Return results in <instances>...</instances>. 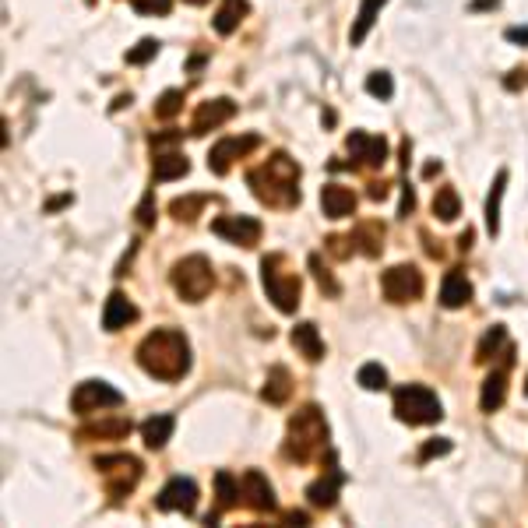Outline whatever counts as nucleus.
<instances>
[{
  "label": "nucleus",
  "mask_w": 528,
  "mask_h": 528,
  "mask_svg": "<svg viewBox=\"0 0 528 528\" xmlns=\"http://www.w3.org/2000/svg\"><path fill=\"white\" fill-rule=\"evenodd\" d=\"M469 299H472L469 275H465L462 268H451V272L444 275V282H440V303H444L448 310H458V306H465Z\"/></svg>",
  "instance_id": "nucleus-18"
},
{
  "label": "nucleus",
  "mask_w": 528,
  "mask_h": 528,
  "mask_svg": "<svg viewBox=\"0 0 528 528\" xmlns=\"http://www.w3.org/2000/svg\"><path fill=\"white\" fill-rule=\"evenodd\" d=\"M212 233L230 239L236 247H254V243H261L264 226H261L254 215H219V219L212 222Z\"/></svg>",
  "instance_id": "nucleus-11"
},
{
  "label": "nucleus",
  "mask_w": 528,
  "mask_h": 528,
  "mask_svg": "<svg viewBox=\"0 0 528 528\" xmlns=\"http://www.w3.org/2000/svg\"><path fill=\"white\" fill-rule=\"evenodd\" d=\"M138 222L141 226H155V194L148 190L145 197H141V205H138Z\"/></svg>",
  "instance_id": "nucleus-40"
},
{
  "label": "nucleus",
  "mask_w": 528,
  "mask_h": 528,
  "mask_svg": "<svg viewBox=\"0 0 528 528\" xmlns=\"http://www.w3.org/2000/svg\"><path fill=\"white\" fill-rule=\"evenodd\" d=\"M205 201H208V197H201V194H194V197H173V201H170V215L180 219V222H194V219L201 215Z\"/></svg>",
  "instance_id": "nucleus-33"
},
{
  "label": "nucleus",
  "mask_w": 528,
  "mask_h": 528,
  "mask_svg": "<svg viewBox=\"0 0 528 528\" xmlns=\"http://www.w3.org/2000/svg\"><path fill=\"white\" fill-rule=\"evenodd\" d=\"M170 282L180 299L187 303H201L205 296L212 293L215 286V272H212V261L205 254H190V257H180L170 272Z\"/></svg>",
  "instance_id": "nucleus-5"
},
{
  "label": "nucleus",
  "mask_w": 528,
  "mask_h": 528,
  "mask_svg": "<svg viewBox=\"0 0 528 528\" xmlns=\"http://www.w3.org/2000/svg\"><path fill=\"white\" fill-rule=\"evenodd\" d=\"M180 110H183V92H180V88L163 92V96H159V103H155V117L159 120H173Z\"/></svg>",
  "instance_id": "nucleus-37"
},
{
  "label": "nucleus",
  "mask_w": 528,
  "mask_h": 528,
  "mask_svg": "<svg viewBox=\"0 0 528 528\" xmlns=\"http://www.w3.org/2000/svg\"><path fill=\"white\" fill-rule=\"evenodd\" d=\"M293 395V373L286 366H272L268 377H264V388H261V398L268 406H286Z\"/></svg>",
  "instance_id": "nucleus-20"
},
{
  "label": "nucleus",
  "mask_w": 528,
  "mask_h": 528,
  "mask_svg": "<svg viewBox=\"0 0 528 528\" xmlns=\"http://www.w3.org/2000/svg\"><path fill=\"white\" fill-rule=\"evenodd\" d=\"M190 173V163H187V155L183 152H155V163H152V176L159 180V183H170V180H180V176Z\"/></svg>",
  "instance_id": "nucleus-23"
},
{
  "label": "nucleus",
  "mask_w": 528,
  "mask_h": 528,
  "mask_svg": "<svg viewBox=\"0 0 528 528\" xmlns=\"http://www.w3.org/2000/svg\"><path fill=\"white\" fill-rule=\"evenodd\" d=\"M352 243H356L359 254L377 257V254L384 250V226H381V222H359V226L352 230Z\"/></svg>",
  "instance_id": "nucleus-25"
},
{
  "label": "nucleus",
  "mask_w": 528,
  "mask_h": 528,
  "mask_svg": "<svg viewBox=\"0 0 528 528\" xmlns=\"http://www.w3.org/2000/svg\"><path fill=\"white\" fill-rule=\"evenodd\" d=\"M261 145V138L257 134H239V138H222L219 145H212V152H208V170L215 176H226L230 173V166H233L236 159H243V155H250L254 148Z\"/></svg>",
  "instance_id": "nucleus-10"
},
{
  "label": "nucleus",
  "mask_w": 528,
  "mask_h": 528,
  "mask_svg": "<svg viewBox=\"0 0 528 528\" xmlns=\"http://www.w3.org/2000/svg\"><path fill=\"white\" fill-rule=\"evenodd\" d=\"M356 381H359V388H366V391H384V388H388V370H384L381 363H363L359 373H356Z\"/></svg>",
  "instance_id": "nucleus-34"
},
{
  "label": "nucleus",
  "mask_w": 528,
  "mask_h": 528,
  "mask_svg": "<svg viewBox=\"0 0 528 528\" xmlns=\"http://www.w3.org/2000/svg\"><path fill=\"white\" fill-rule=\"evenodd\" d=\"M130 4L141 14H170V7H173V0H130Z\"/></svg>",
  "instance_id": "nucleus-41"
},
{
  "label": "nucleus",
  "mask_w": 528,
  "mask_h": 528,
  "mask_svg": "<svg viewBox=\"0 0 528 528\" xmlns=\"http://www.w3.org/2000/svg\"><path fill=\"white\" fill-rule=\"evenodd\" d=\"M71 201H74V197H71V194H63V197H54V201H50L46 208H50V212H57V208H63V205H71Z\"/></svg>",
  "instance_id": "nucleus-48"
},
{
  "label": "nucleus",
  "mask_w": 528,
  "mask_h": 528,
  "mask_svg": "<svg viewBox=\"0 0 528 528\" xmlns=\"http://www.w3.org/2000/svg\"><path fill=\"white\" fill-rule=\"evenodd\" d=\"M138 363L155 381H180L190 370V342L176 328H155L152 335L141 339Z\"/></svg>",
  "instance_id": "nucleus-1"
},
{
  "label": "nucleus",
  "mask_w": 528,
  "mask_h": 528,
  "mask_svg": "<svg viewBox=\"0 0 528 528\" xmlns=\"http://www.w3.org/2000/svg\"><path fill=\"white\" fill-rule=\"evenodd\" d=\"M384 4H388V0H363V7H359V14H356V21H352V29H349L352 46H359V43L366 39V32L373 29V21H377V11H381Z\"/></svg>",
  "instance_id": "nucleus-29"
},
{
  "label": "nucleus",
  "mask_w": 528,
  "mask_h": 528,
  "mask_svg": "<svg viewBox=\"0 0 528 528\" xmlns=\"http://www.w3.org/2000/svg\"><path fill=\"white\" fill-rule=\"evenodd\" d=\"M134 321H138V306L123 293H110L106 310H103V328H106V331H120V328H127V324H134Z\"/></svg>",
  "instance_id": "nucleus-19"
},
{
  "label": "nucleus",
  "mask_w": 528,
  "mask_h": 528,
  "mask_svg": "<svg viewBox=\"0 0 528 528\" xmlns=\"http://www.w3.org/2000/svg\"><path fill=\"white\" fill-rule=\"evenodd\" d=\"M96 469L106 479V490H110L113 500H123L138 486V479H141V462L134 455H123V451H117V455H99L96 458Z\"/></svg>",
  "instance_id": "nucleus-7"
},
{
  "label": "nucleus",
  "mask_w": 528,
  "mask_h": 528,
  "mask_svg": "<svg viewBox=\"0 0 528 528\" xmlns=\"http://www.w3.org/2000/svg\"><path fill=\"white\" fill-rule=\"evenodd\" d=\"M328 448V419L317 406H303L289 415V426H286V444H282V455L286 462L296 465H306L314 462L321 451Z\"/></svg>",
  "instance_id": "nucleus-3"
},
{
  "label": "nucleus",
  "mask_w": 528,
  "mask_h": 528,
  "mask_svg": "<svg viewBox=\"0 0 528 528\" xmlns=\"http://www.w3.org/2000/svg\"><path fill=\"white\" fill-rule=\"evenodd\" d=\"M384 194H388L384 183H370V197H373V201H384Z\"/></svg>",
  "instance_id": "nucleus-46"
},
{
  "label": "nucleus",
  "mask_w": 528,
  "mask_h": 528,
  "mask_svg": "<svg viewBox=\"0 0 528 528\" xmlns=\"http://www.w3.org/2000/svg\"><path fill=\"white\" fill-rule=\"evenodd\" d=\"M504 346H507V328H504V324H493V328L482 335V342L475 346V363H490Z\"/></svg>",
  "instance_id": "nucleus-32"
},
{
  "label": "nucleus",
  "mask_w": 528,
  "mask_h": 528,
  "mask_svg": "<svg viewBox=\"0 0 528 528\" xmlns=\"http://www.w3.org/2000/svg\"><path fill=\"white\" fill-rule=\"evenodd\" d=\"M233 113H236L233 99H208V103H201V106H197L194 123H190V134H208V130L222 127V123L233 117Z\"/></svg>",
  "instance_id": "nucleus-16"
},
{
  "label": "nucleus",
  "mask_w": 528,
  "mask_h": 528,
  "mask_svg": "<svg viewBox=\"0 0 528 528\" xmlns=\"http://www.w3.org/2000/svg\"><path fill=\"white\" fill-rule=\"evenodd\" d=\"M286 522H289V525H306L310 518H306L303 511H289V515H286Z\"/></svg>",
  "instance_id": "nucleus-47"
},
{
  "label": "nucleus",
  "mask_w": 528,
  "mask_h": 528,
  "mask_svg": "<svg viewBox=\"0 0 528 528\" xmlns=\"http://www.w3.org/2000/svg\"><path fill=\"white\" fill-rule=\"evenodd\" d=\"M504 85H507L511 92H518V88H525V85H528V71H525V67H518V71H511V78H507Z\"/></svg>",
  "instance_id": "nucleus-44"
},
{
  "label": "nucleus",
  "mask_w": 528,
  "mask_h": 528,
  "mask_svg": "<svg viewBox=\"0 0 528 528\" xmlns=\"http://www.w3.org/2000/svg\"><path fill=\"white\" fill-rule=\"evenodd\" d=\"M437 173H440V163H430V166L423 170V176H437Z\"/></svg>",
  "instance_id": "nucleus-50"
},
{
  "label": "nucleus",
  "mask_w": 528,
  "mask_h": 528,
  "mask_svg": "<svg viewBox=\"0 0 528 528\" xmlns=\"http://www.w3.org/2000/svg\"><path fill=\"white\" fill-rule=\"evenodd\" d=\"M451 440L448 437H433V440H426L423 444V451H419V462H430V458H440V455H451Z\"/></svg>",
  "instance_id": "nucleus-39"
},
{
  "label": "nucleus",
  "mask_w": 528,
  "mask_h": 528,
  "mask_svg": "<svg viewBox=\"0 0 528 528\" xmlns=\"http://www.w3.org/2000/svg\"><path fill=\"white\" fill-rule=\"evenodd\" d=\"M130 433V419H99V423H85L81 430H78V440H96V437H127Z\"/></svg>",
  "instance_id": "nucleus-26"
},
{
  "label": "nucleus",
  "mask_w": 528,
  "mask_h": 528,
  "mask_svg": "<svg viewBox=\"0 0 528 528\" xmlns=\"http://www.w3.org/2000/svg\"><path fill=\"white\" fill-rule=\"evenodd\" d=\"M123 406V395H120L113 384L106 381H81L71 395V409L78 415H92V412H106V409H120Z\"/></svg>",
  "instance_id": "nucleus-9"
},
{
  "label": "nucleus",
  "mask_w": 528,
  "mask_h": 528,
  "mask_svg": "<svg viewBox=\"0 0 528 528\" xmlns=\"http://www.w3.org/2000/svg\"><path fill=\"white\" fill-rule=\"evenodd\" d=\"M328 250L346 261L352 250H356V243H352V236H328Z\"/></svg>",
  "instance_id": "nucleus-42"
},
{
  "label": "nucleus",
  "mask_w": 528,
  "mask_h": 528,
  "mask_svg": "<svg viewBox=\"0 0 528 528\" xmlns=\"http://www.w3.org/2000/svg\"><path fill=\"white\" fill-rule=\"evenodd\" d=\"M321 212H324L328 219H349L352 212H356V194H352V187H346V183H328V187L321 190Z\"/></svg>",
  "instance_id": "nucleus-17"
},
{
  "label": "nucleus",
  "mask_w": 528,
  "mask_h": 528,
  "mask_svg": "<svg viewBox=\"0 0 528 528\" xmlns=\"http://www.w3.org/2000/svg\"><path fill=\"white\" fill-rule=\"evenodd\" d=\"M254 197L268 208H296L299 205V166L286 152L268 155V163L254 166L247 173Z\"/></svg>",
  "instance_id": "nucleus-2"
},
{
  "label": "nucleus",
  "mask_w": 528,
  "mask_h": 528,
  "mask_svg": "<svg viewBox=\"0 0 528 528\" xmlns=\"http://www.w3.org/2000/svg\"><path fill=\"white\" fill-rule=\"evenodd\" d=\"M247 11H250V7H247V0H222V7L215 11V32H219V36H230V32H236Z\"/></svg>",
  "instance_id": "nucleus-28"
},
{
  "label": "nucleus",
  "mask_w": 528,
  "mask_h": 528,
  "mask_svg": "<svg viewBox=\"0 0 528 528\" xmlns=\"http://www.w3.org/2000/svg\"><path fill=\"white\" fill-rule=\"evenodd\" d=\"M366 92H370L373 99H391V96H395L391 74H388V71H373V74L366 78Z\"/></svg>",
  "instance_id": "nucleus-36"
},
{
  "label": "nucleus",
  "mask_w": 528,
  "mask_h": 528,
  "mask_svg": "<svg viewBox=\"0 0 528 528\" xmlns=\"http://www.w3.org/2000/svg\"><path fill=\"white\" fill-rule=\"evenodd\" d=\"M507 39L511 43H528V29H507Z\"/></svg>",
  "instance_id": "nucleus-45"
},
{
  "label": "nucleus",
  "mask_w": 528,
  "mask_h": 528,
  "mask_svg": "<svg viewBox=\"0 0 528 528\" xmlns=\"http://www.w3.org/2000/svg\"><path fill=\"white\" fill-rule=\"evenodd\" d=\"M433 215H437L440 222H455V219L462 215V201H458V190H455V187H440V190L433 194Z\"/></svg>",
  "instance_id": "nucleus-31"
},
{
  "label": "nucleus",
  "mask_w": 528,
  "mask_h": 528,
  "mask_svg": "<svg viewBox=\"0 0 528 528\" xmlns=\"http://www.w3.org/2000/svg\"><path fill=\"white\" fill-rule=\"evenodd\" d=\"M504 190H507V170L497 173L493 190H490V197H486V230H490V236L500 233V201H504Z\"/></svg>",
  "instance_id": "nucleus-27"
},
{
  "label": "nucleus",
  "mask_w": 528,
  "mask_h": 528,
  "mask_svg": "<svg viewBox=\"0 0 528 528\" xmlns=\"http://www.w3.org/2000/svg\"><path fill=\"white\" fill-rule=\"evenodd\" d=\"M472 7H475V11H479V7H497V0H475Z\"/></svg>",
  "instance_id": "nucleus-51"
},
{
  "label": "nucleus",
  "mask_w": 528,
  "mask_h": 528,
  "mask_svg": "<svg viewBox=\"0 0 528 528\" xmlns=\"http://www.w3.org/2000/svg\"><path fill=\"white\" fill-rule=\"evenodd\" d=\"M395 415L409 426H430L444 419V406L426 384H406L395 391Z\"/></svg>",
  "instance_id": "nucleus-6"
},
{
  "label": "nucleus",
  "mask_w": 528,
  "mask_h": 528,
  "mask_svg": "<svg viewBox=\"0 0 528 528\" xmlns=\"http://www.w3.org/2000/svg\"><path fill=\"white\" fill-rule=\"evenodd\" d=\"M159 54V39H141L134 50H127V63H148V60Z\"/></svg>",
  "instance_id": "nucleus-38"
},
{
  "label": "nucleus",
  "mask_w": 528,
  "mask_h": 528,
  "mask_svg": "<svg viewBox=\"0 0 528 528\" xmlns=\"http://www.w3.org/2000/svg\"><path fill=\"white\" fill-rule=\"evenodd\" d=\"M381 289L388 296V303L402 306V303H415L426 289V282H423V272L415 264H395L381 275Z\"/></svg>",
  "instance_id": "nucleus-8"
},
{
  "label": "nucleus",
  "mask_w": 528,
  "mask_h": 528,
  "mask_svg": "<svg viewBox=\"0 0 528 528\" xmlns=\"http://www.w3.org/2000/svg\"><path fill=\"white\" fill-rule=\"evenodd\" d=\"M458 247H462V250H469L472 247V230H465V233L458 236Z\"/></svg>",
  "instance_id": "nucleus-49"
},
{
  "label": "nucleus",
  "mask_w": 528,
  "mask_h": 528,
  "mask_svg": "<svg viewBox=\"0 0 528 528\" xmlns=\"http://www.w3.org/2000/svg\"><path fill=\"white\" fill-rule=\"evenodd\" d=\"M306 264H310V272H314V279H317V286H321L324 293H328V296L342 293V289H339V282H335V275H331V272L321 264V254H310V261H306Z\"/></svg>",
  "instance_id": "nucleus-35"
},
{
  "label": "nucleus",
  "mask_w": 528,
  "mask_h": 528,
  "mask_svg": "<svg viewBox=\"0 0 528 528\" xmlns=\"http://www.w3.org/2000/svg\"><path fill=\"white\" fill-rule=\"evenodd\" d=\"M215 490H219V511H230L243 500V482L233 472H215Z\"/></svg>",
  "instance_id": "nucleus-30"
},
{
  "label": "nucleus",
  "mask_w": 528,
  "mask_h": 528,
  "mask_svg": "<svg viewBox=\"0 0 528 528\" xmlns=\"http://www.w3.org/2000/svg\"><path fill=\"white\" fill-rule=\"evenodd\" d=\"M155 507H159V511H180V515H194V511H197V482H194V479H183V475L170 479V482L159 490V497H155Z\"/></svg>",
  "instance_id": "nucleus-12"
},
{
  "label": "nucleus",
  "mask_w": 528,
  "mask_h": 528,
  "mask_svg": "<svg viewBox=\"0 0 528 528\" xmlns=\"http://www.w3.org/2000/svg\"><path fill=\"white\" fill-rule=\"evenodd\" d=\"M289 339H293L296 352H299L306 363H321V359H324V342H321V331H317V324H310V321L296 324Z\"/></svg>",
  "instance_id": "nucleus-22"
},
{
  "label": "nucleus",
  "mask_w": 528,
  "mask_h": 528,
  "mask_svg": "<svg viewBox=\"0 0 528 528\" xmlns=\"http://www.w3.org/2000/svg\"><path fill=\"white\" fill-rule=\"evenodd\" d=\"M525 391H528V388H525Z\"/></svg>",
  "instance_id": "nucleus-53"
},
{
  "label": "nucleus",
  "mask_w": 528,
  "mask_h": 528,
  "mask_svg": "<svg viewBox=\"0 0 528 528\" xmlns=\"http://www.w3.org/2000/svg\"><path fill=\"white\" fill-rule=\"evenodd\" d=\"M511 366V363H507ZM507 366L493 370L486 381H482V391H479V409L482 412H497L507 402Z\"/></svg>",
  "instance_id": "nucleus-21"
},
{
  "label": "nucleus",
  "mask_w": 528,
  "mask_h": 528,
  "mask_svg": "<svg viewBox=\"0 0 528 528\" xmlns=\"http://www.w3.org/2000/svg\"><path fill=\"white\" fill-rule=\"evenodd\" d=\"M261 282H264L268 299H272L282 314H296L303 282H299V275L289 268L286 254H268V257L261 261Z\"/></svg>",
  "instance_id": "nucleus-4"
},
{
  "label": "nucleus",
  "mask_w": 528,
  "mask_h": 528,
  "mask_svg": "<svg viewBox=\"0 0 528 528\" xmlns=\"http://www.w3.org/2000/svg\"><path fill=\"white\" fill-rule=\"evenodd\" d=\"M187 4H194V7H201V4H208V0H187Z\"/></svg>",
  "instance_id": "nucleus-52"
},
{
  "label": "nucleus",
  "mask_w": 528,
  "mask_h": 528,
  "mask_svg": "<svg viewBox=\"0 0 528 528\" xmlns=\"http://www.w3.org/2000/svg\"><path fill=\"white\" fill-rule=\"evenodd\" d=\"M412 212H415V194H412V187H402V205H398V215H402V219H409Z\"/></svg>",
  "instance_id": "nucleus-43"
},
{
  "label": "nucleus",
  "mask_w": 528,
  "mask_h": 528,
  "mask_svg": "<svg viewBox=\"0 0 528 528\" xmlns=\"http://www.w3.org/2000/svg\"><path fill=\"white\" fill-rule=\"evenodd\" d=\"M173 430H176L173 415H152V419H145V423H141V440H145V448L159 451V448H166V444H170Z\"/></svg>",
  "instance_id": "nucleus-24"
},
{
  "label": "nucleus",
  "mask_w": 528,
  "mask_h": 528,
  "mask_svg": "<svg viewBox=\"0 0 528 528\" xmlns=\"http://www.w3.org/2000/svg\"><path fill=\"white\" fill-rule=\"evenodd\" d=\"M346 148H349L352 159H356L359 166L377 170V166H384V163H388V141H384V138H377V134L352 130L349 138H346Z\"/></svg>",
  "instance_id": "nucleus-13"
},
{
  "label": "nucleus",
  "mask_w": 528,
  "mask_h": 528,
  "mask_svg": "<svg viewBox=\"0 0 528 528\" xmlns=\"http://www.w3.org/2000/svg\"><path fill=\"white\" fill-rule=\"evenodd\" d=\"M342 482H346V472L328 469L321 479H314V482L306 486V500H310L314 507H321V511H331V507L339 504V490H342Z\"/></svg>",
  "instance_id": "nucleus-15"
},
{
  "label": "nucleus",
  "mask_w": 528,
  "mask_h": 528,
  "mask_svg": "<svg viewBox=\"0 0 528 528\" xmlns=\"http://www.w3.org/2000/svg\"><path fill=\"white\" fill-rule=\"evenodd\" d=\"M243 504L250 507V511H257V515H272L275 507H279V500H275V490H272V482L264 479V472L250 469L243 472Z\"/></svg>",
  "instance_id": "nucleus-14"
}]
</instances>
